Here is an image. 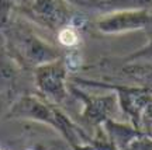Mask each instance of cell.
I'll use <instances>...</instances> for the list:
<instances>
[{
    "instance_id": "cell-1",
    "label": "cell",
    "mask_w": 152,
    "mask_h": 150,
    "mask_svg": "<svg viewBox=\"0 0 152 150\" xmlns=\"http://www.w3.org/2000/svg\"><path fill=\"white\" fill-rule=\"evenodd\" d=\"M59 41L61 43H64L66 46H72L77 42V35L72 28H65L59 32Z\"/></svg>"
},
{
    "instance_id": "cell-2",
    "label": "cell",
    "mask_w": 152,
    "mask_h": 150,
    "mask_svg": "<svg viewBox=\"0 0 152 150\" xmlns=\"http://www.w3.org/2000/svg\"><path fill=\"white\" fill-rule=\"evenodd\" d=\"M66 62H68V66L71 67V69L75 70L77 66H79V63H80V60H79V56L76 54H71L69 56H68V59H66Z\"/></svg>"
}]
</instances>
